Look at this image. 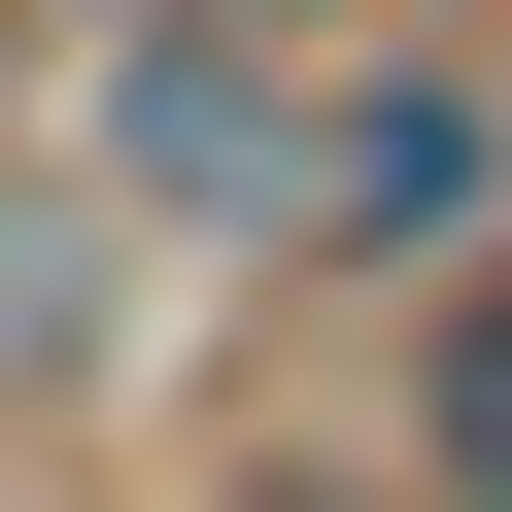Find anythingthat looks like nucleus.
Masks as SVG:
<instances>
[{"instance_id":"f03ea898","label":"nucleus","mask_w":512,"mask_h":512,"mask_svg":"<svg viewBox=\"0 0 512 512\" xmlns=\"http://www.w3.org/2000/svg\"><path fill=\"white\" fill-rule=\"evenodd\" d=\"M171 274H274V205H308V35H69V103H35Z\"/></svg>"},{"instance_id":"f257e3e1","label":"nucleus","mask_w":512,"mask_h":512,"mask_svg":"<svg viewBox=\"0 0 512 512\" xmlns=\"http://www.w3.org/2000/svg\"><path fill=\"white\" fill-rule=\"evenodd\" d=\"M478 239H512V35L342 0V35H308V205H274V274L410 308V274H478Z\"/></svg>"},{"instance_id":"39448f33","label":"nucleus","mask_w":512,"mask_h":512,"mask_svg":"<svg viewBox=\"0 0 512 512\" xmlns=\"http://www.w3.org/2000/svg\"><path fill=\"white\" fill-rule=\"evenodd\" d=\"M205 512H410V478H376V444H239Z\"/></svg>"},{"instance_id":"7ed1b4c3","label":"nucleus","mask_w":512,"mask_h":512,"mask_svg":"<svg viewBox=\"0 0 512 512\" xmlns=\"http://www.w3.org/2000/svg\"><path fill=\"white\" fill-rule=\"evenodd\" d=\"M103 342H137V205H103L69 137H0V444L103 410Z\"/></svg>"},{"instance_id":"423d86ee","label":"nucleus","mask_w":512,"mask_h":512,"mask_svg":"<svg viewBox=\"0 0 512 512\" xmlns=\"http://www.w3.org/2000/svg\"><path fill=\"white\" fill-rule=\"evenodd\" d=\"M69 35H342V0H69Z\"/></svg>"},{"instance_id":"0eeeda50","label":"nucleus","mask_w":512,"mask_h":512,"mask_svg":"<svg viewBox=\"0 0 512 512\" xmlns=\"http://www.w3.org/2000/svg\"><path fill=\"white\" fill-rule=\"evenodd\" d=\"M35 103H69V0H0V137H35Z\"/></svg>"},{"instance_id":"20e7f679","label":"nucleus","mask_w":512,"mask_h":512,"mask_svg":"<svg viewBox=\"0 0 512 512\" xmlns=\"http://www.w3.org/2000/svg\"><path fill=\"white\" fill-rule=\"evenodd\" d=\"M376 478H410V512H512V239H478V274H410V376H376Z\"/></svg>"}]
</instances>
